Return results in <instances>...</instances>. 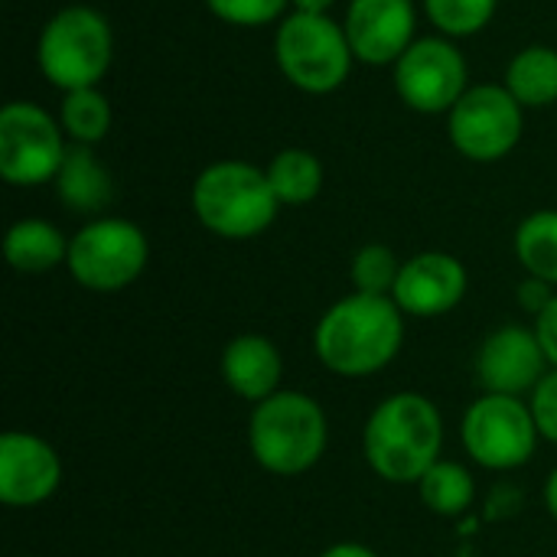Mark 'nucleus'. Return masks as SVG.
<instances>
[{
  "instance_id": "nucleus-1",
  "label": "nucleus",
  "mask_w": 557,
  "mask_h": 557,
  "mask_svg": "<svg viewBox=\"0 0 557 557\" xmlns=\"http://www.w3.org/2000/svg\"><path fill=\"white\" fill-rule=\"evenodd\" d=\"M405 343V313L392 297L359 294L336 300L313 330V352L339 379H369L395 362Z\"/></svg>"
},
{
  "instance_id": "nucleus-2",
  "label": "nucleus",
  "mask_w": 557,
  "mask_h": 557,
  "mask_svg": "<svg viewBox=\"0 0 557 557\" xmlns=\"http://www.w3.org/2000/svg\"><path fill=\"white\" fill-rule=\"evenodd\" d=\"M372 473L392 486H418L444 454V418L428 395L395 392L382 398L362 431Z\"/></svg>"
},
{
  "instance_id": "nucleus-3",
  "label": "nucleus",
  "mask_w": 557,
  "mask_h": 557,
  "mask_svg": "<svg viewBox=\"0 0 557 557\" xmlns=\"http://www.w3.org/2000/svg\"><path fill=\"white\" fill-rule=\"evenodd\" d=\"M330 444V421L320 401L307 392L281 388L258 401L248 418V450L255 463L274 476H304Z\"/></svg>"
},
{
  "instance_id": "nucleus-4",
  "label": "nucleus",
  "mask_w": 557,
  "mask_h": 557,
  "mask_svg": "<svg viewBox=\"0 0 557 557\" xmlns=\"http://www.w3.org/2000/svg\"><path fill=\"white\" fill-rule=\"evenodd\" d=\"M193 212L206 232L245 242L271 228L281 202L271 189L268 170L245 160H219L196 176Z\"/></svg>"
},
{
  "instance_id": "nucleus-5",
  "label": "nucleus",
  "mask_w": 557,
  "mask_h": 557,
  "mask_svg": "<svg viewBox=\"0 0 557 557\" xmlns=\"http://www.w3.org/2000/svg\"><path fill=\"white\" fill-rule=\"evenodd\" d=\"M114 59V33L104 13L85 3L52 13L36 42V62L49 85L62 95L75 88H98Z\"/></svg>"
},
{
  "instance_id": "nucleus-6",
  "label": "nucleus",
  "mask_w": 557,
  "mask_h": 557,
  "mask_svg": "<svg viewBox=\"0 0 557 557\" xmlns=\"http://www.w3.org/2000/svg\"><path fill=\"white\" fill-rule=\"evenodd\" d=\"M274 59L281 75L307 91V95H330L336 91L356 62L352 46L346 39L343 23L330 13H287L274 33Z\"/></svg>"
},
{
  "instance_id": "nucleus-7",
  "label": "nucleus",
  "mask_w": 557,
  "mask_h": 557,
  "mask_svg": "<svg viewBox=\"0 0 557 557\" xmlns=\"http://www.w3.org/2000/svg\"><path fill=\"white\" fill-rule=\"evenodd\" d=\"M150 258V245L140 225L114 215L85 222L69 238L65 268L72 281L95 294H117L131 287Z\"/></svg>"
},
{
  "instance_id": "nucleus-8",
  "label": "nucleus",
  "mask_w": 557,
  "mask_h": 557,
  "mask_svg": "<svg viewBox=\"0 0 557 557\" xmlns=\"http://www.w3.org/2000/svg\"><path fill=\"white\" fill-rule=\"evenodd\" d=\"M460 441L476 467L509 473L535 457L542 434L529 401L483 392L460 421Z\"/></svg>"
},
{
  "instance_id": "nucleus-9",
  "label": "nucleus",
  "mask_w": 557,
  "mask_h": 557,
  "mask_svg": "<svg viewBox=\"0 0 557 557\" xmlns=\"http://www.w3.org/2000/svg\"><path fill=\"white\" fill-rule=\"evenodd\" d=\"M69 140L62 124L33 101H7L0 111V176L10 186L52 183Z\"/></svg>"
},
{
  "instance_id": "nucleus-10",
  "label": "nucleus",
  "mask_w": 557,
  "mask_h": 557,
  "mask_svg": "<svg viewBox=\"0 0 557 557\" xmlns=\"http://www.w3.org/2000/svg\"><path fill=\"white\" fill-rule=\"evenodd\" d=\"M525 131V108L506 85H470L447 114V134L457 153L473 163L509 157Z\"/></svg>"
},
{
  "instance_id": "nucleus-11",
  "label": "nucleus",
  "mask_w": 557,
  "mask_h": 557,
  "mask_svg": "<svg viewBox=\"0 0 557 557\" xmlns=\"http://www.w3.org/2000/svg\"><path fill=\"white\" fill-rule=\"evenodd\" d=\"M467 88V59L447 36H418L395 62V91L418 114H450Z\"/></svg>"
},
{
  "instance_id": "nucleus-12",
  "label": "nucleus",
  "mask_w": 557,
  "mask_h": 557,
  "mask_svg": "<svg viewBox=\"0 0 557 557\" xmlns=\"http://www.w3.org/2000/svg\"><path fill=\"white\" fill-rule=\"evenodd\" d=\"M548 356L535 326H499L493 330L476 352V379L490 395H532L535 385L548 375Z\"/></svg>"
},
{
  "instance_id": "nucleus-13",
  "label": "nucleus",
  "mask_w": 557,
  "mask_h": 557,
  "mask_svg": "<svg viewBox=\"0 0 557 557\" xmlns=\"http://www.w3.org/2000/svg\"><path fill=\"white\" fill-rule=\"evenodd\" d=\"M62 483V460L55 447L29 431H7L0 437V503L7 509H33L55 496Z\"/></svg>"
},
{
  "instance_id": "nucleus-14",
  "label": "nucleus",
  "mask_w": 557,
  "mask_h": 557,
  "mask_svg": "<svg viewBox=\"0 0 557 557\" xmlns=\"http://www.w3.org/2000/svg\"><path fill=\"white\" fill-rule=\"evenodd\" d=\"M343 29L359 62L395 65L418 39L414 0H349Z\"/></svg>"
},
{
  "instance_id": "nucleus-15",
  "label": "nucleus",
  "mask_w": 557,
  "mask_h": 557,
  "mask_svg": "<svg viewBox=\"0 0 557 557\" xmlns=\"http://www.w3.org/2000/svg\"><path fill=\"white\" fill-rule=\"evenodd\" d=\"M470 274L460 258L447 251H421L401 264L392 300L401 313L418 320H434L457 310L467 297Z\"/></svg>"
},
{
  "instance_id": "nucleus-16",
  "label": "nucleus",
  "mask_w": 557,
  "mask_h": 557,
  "mask_svg": "<svg viewBox=\"0 0 557 557\" xmlns=\"http://www.w3.org/2000/svg\"><path fill=\"white\" fill-rule=\"evenodd\" d=\"M284 356L281 349L258 333L235 336L222 352V382L245 401H264L281 392Z\"/></svg>"
},
{
  "instance_id": "nucleus-17",
  "label": "nucleus",
  "mask_w": 557,
  "mask_h": 557,
  "mask_svg": "<svg viewBox=\"0 0 557 557\" xmlns=\"http://www.w3.org/2000/svg\"><path fill=\"white\" fill-rule=\"evenodd\" d=\"M55 193L65 209L95 215L111 202V173L91 150V144H72L55 173Z\"/></svg>"
},
{
  "instance_id": "nucleus-18",
  "label": "nucleus",
  "mask_w": 557,
  "mask_h": 557,
  "mask_svg": "<svg viewBox=\"0 0 557 557\" xmlns=\"http://www.w3.org/2000/svg\"><path fill=\"white\" fill-rule=\"evenodd\" d=\"M7 264L20 274H46L69 258V238L46 219H20L3 238Z\"/></svg>"
},
{
  "instance_id": "nucleus-19",
  "label": "nucleus",
  "mask_w": 557,
  "mask_h": 557,
  "mask_svg": "<svg viewBox=\"0 0 557 557\" xmlns=\"http://www.w3.org/2000/svg\"><path fill=\"white\" fill-rule=\"evenodd\" d=\"M506 88L522 108H548L557 101V49L529 46L512 55Z\"/></svg>"
},
{
  "instance_id": "nucleus-20",
  "label": "nucleus",
  "mask_w": 557,
  "mask_h": 557,
  "mask_svg": "<svg viewBox=\"0 0 557 557\" xmlns=\"http://www.w3.org/2000/svg\"><path fill=\"white\" fill-rule=\"evenodd\" d=\"M268 180L281 206H307L323 189V163L304 147H287L268 163Z\"/></svg>"
},
{
  "instance_id": "nucleus-21",
  "label": "nucleus",
  "mask_w": 557,
  "mask_h": 557,
  "mask_svg": "<svg viewBox=\"0 0 557 557\" xmlns=\"http://www.w3.org/2000/svg\"><path fill=\"white\" fill-rule=\"evenodd\" d=\"M418 493H421V503L441 516V519H457L463 516L470 506H473V496H476V483H473V473L457 463V460H437L418 483Z\"/></svg>"
},
{
  "instance_id": "nucleus-22",
  "label": "nucleus",
  "mask_w": 557,
  "mask_h": 557,
  "mask_svg": "<svg viewBox=\"0 0 557 557\" xmlns=\"http://www.w3.org/2000/svg\"><path fill=\"white\" fill-rule=\"evenodd\" d=\"M516 258L525 274L557 287V209H539L516 228Z\"/></svg>"
},
{
  "instance_id": "nucleus-23",
  "label": "nucleus",
  "mask_w": 557,
  "mask_h": 557,
  "mask_svg": "<svg viewBox=\"0 0 557 557\" xmlns=\"http://www.w3.org/2000/svg\"><path fill=\"white\" fill-rule=\"evenodd\" d=\"M59 124L72 144H98L111 131V104L98 88H75L62 95Z\"/></svg>"
},
{
  "instance_id": "nucleus-24",
  "label": "nucleus",
  "mask_w": 557,
  "mask_h": 557,
  "mask_svg": "<svg viewBox=\"0 0 557 557\" xmlns=\"http://www.w3.org/2000/svg\"><path fill=\"white\" fill-rule=\"evenodd\" d=\"M398 274H401L398 255L388 245H379V242L362 245L352 255V264H349V277H352V287L359 294L392 297V290L398 284Z\"/></svg>"
},
{
  "instance_id": "nucleus-25",
  "label": "nucleus",
  "mask_w": 557,
  "mask_h": 557,
  "mask_svg": "<svg viewBox=\"0 0 557 557\" xmlns=\"http://www.w3.org/2000/svg\"><path fill=\"white\" fill-rule=\"evenodd\" d=\"M499 0H424L428 20L444 36H473L486 29L496 16Z\"/></svg>"
},
{
  "instance_id": "nucleus-26",
  "label": "nucleus",
  "mask_w": 557,
  "mask_h": 557,
  "mask_svg": "<svg viewBox=\"0 0 557 557\" xmlns=\"http://www.w3.org/2000/svg\"><path fill=\"white\" fill-rule=\"evenodd\" d=\"M290 0H206L209 13L232 26H264L281 23Z\"/></svg>"
},
{
  "instance_id": "nucleus-27",
  "label": "nucleus",
  "mask_w": 557,
  "mask_h": 557,
  "mask_svg": "<svg viewBox=\"0 0 557 557\" xmlns=\"http://www.w3.org/2000/svg\"><path fill=\"white\" fill-rule=\"evenodd\" d=\"M529 408L542 441L557 444V369H548V375L535 385V392L529 395Z\"/></svg>"
},
{
  "instance_id": "nucleus-28",
  "label": "nucleus",
  "mask_w": 557,
  "mask_h": 557,
  "mask_svg": "<svg viewBox=\"0 0 557 557\" xmlns=\"http://www.w3.org/2000/svg\"><path fill=\"white\" fill-rule=\"evenodd\" d=\"M557 294V287H552L548 281H542V277H532V274H525V281L516 287V300H519V307L525 310V313H532L535 320L548 310V304H552V297Z\"/></svg>"
},
{
  "instance_id": "nucleus-29",
  "label": "nucleus",
  "mask_w": 557,
  "mask_h": 557,
  "mask_svg": "<svg viewBox=\"0 0 557 557\" xmlns=\"http://www.w3.org/2000/svg\"><path fill=\"white\" fill-rule=\"evenodd\" d=\"M535 333H539V339L545 346V356H548L552 369H557V294L552 297L548 310L535 320Z\"/></svg>"
},
{
  "instance_id": "nucleus-30",
  "label": "nucleus",
  "mask_w": 557,
  "mask_h": 557,
  "mask_svg": "<svg viewBox=\"0 0 557 557\" xmlns=\"http://www.w3.org/2000/svg\"><path fill=\"white\" fill-rule=\"evenodd\" d=\"M320 557H379L372 548H366V545H359V542H336V545H330L326 552Z\"/></svg>"
},
{
  "instance_id": "nucleus-31",
  "label": "nucleus",
  "mask_w": 557,
  "mask_h": 557,
  "mask_svg": "<svg viewBox=\"0 0 557 557\" xmlns=\"http://www.w3.org/2000/svg\"><path fill=\"white\" fill-rule=\"evenodd\" d=\"M294 3V10H300V13H330V7L336 3V0H290Z\"/></svg>"
},
{
  "instance_id": "nucleus-32",
  "label": "nucleus",
  "mask_w": 557,
  "mask_h": 557,
  "mask_svg": "<svg viewBox=\"0 0 557 557\" xmlns=\"http://www.w3.org/2000/svg\"><path fill=\"white\" fill-rule=\"evenodd\" d=\"M545 506H548L552 519H555V522H557V467H555V470H552L548 483H545Z\"/></svg>"
}]
</instances>
